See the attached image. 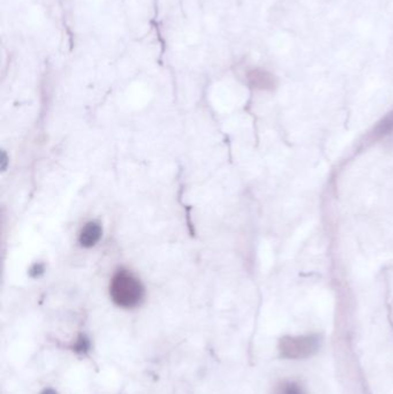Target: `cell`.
<instances>
[{"instance_id": "cell-1", "label": "cell", "mask_w": 393, "mask_h": 394, "mask_svg": "<svg viewBox=\"0 0 393 394\" xmlns=\"http://www.w3.org/2000/svg\"><path fill=\"white\" fill-rule=\"evenodd\" d=\"M146 290L141 280L127 268L114 272L110 282V296L114 304L123 309H133L142 303Z\"/></svg>"}, {"instance_id": "cell-2", "label": "cell", "mask_w": 393, "mask_h": 394, "mask_svg": "<svg viewBox=\"0 0 393 394\" xmlns=\"http://www.w3.org/2000/svg\"><path fill=\"white\" fill-rule=\"evenodd\" d=\"M319 348V338L316 334L284 336L279 342L281 358L303 360L314 355Z\"/></svg>"}, {"instance_id": "cell-3", "label": "cell", "mask_w": 393, "mask_h": 394, "mask_svg": "<svg viewBox=\"0 0 393 394\" xmlns=\"http://www.w3.org/2000/svg\"><path fill=\"white\" fill-rule=\"evenodd\" d=\"M247 80L249 84L255 89L272 90L276 86V80L273 75L264 70L255 68L247 73Z\"/></svg>"}, {"instance_id": "cell-4", "label": "cell", "mask_w": 393, "mask_h": 394, "mask_svg": "<svg viewBox=\"0 0 393 394\" xmlns=\"http://www.w3.org/2000/svg\"><path fill=\"white\" fill-rule=\"evenodd\" d=\"M103 234L101 224L97 222H87L79 236V242L83 248H91L98 244Z\"/></svg>"}, {"instance_id": "cell-5", "label": "cell", "mask_w": 393, "mask_h": 394, "mask_svg": "<svg viewBox=\"0 0 393 394\" xmlns=\"http://www.w3.org/2000/svg\"><path fill=\"white\" fill-rule=\"evenodd\" d=\"M393 132V112L385 116L371 132V141H377Z\"/></svg>"}, {"instance_id": "cell-6", "label": "cell", "mask_w": 393, "mask_h": 394, "mask_svg": "<svg viewBox=\"0 0 393 394\" xmlns=\"http://www.w3.org/2000/svg\"><path fill=\"white\" fill-rule=\"evenodd\" d=\"M273 394H307L299 382L283 380L274 388Z\"/></svg>"}, {"instance_id": "cell-7", "label": "cell", "mask_w": 393, "mask_h": 394, "mask_svg": "<svg viewBox=\"0 0 393 394\" xmlns=\"http://www.w3.org/2000/svg\"><path fill=\"white\" fill-rule=\"evenodd\" d=\"M72 350L78 355H87L91 350V342L86 334H79L75 339L74 344H72Z\"/></svg>"}, {"instance_id": "cell-8", "label": "cell", "mask_w": 393, "mask_h": 394, "mask_svg": "<svg viewBox=\"0 0 393 394\" xmlns=\"http://www.w3.org/2000/svg\"><path fill=\"white\" fill-rule=\"evenodd\" d=\"M30 276H33V278H38L41 274H44V265L43 264H35L34 266L30 268L29 271Z\"/></svg>"}, {"instance_id": "cell-9", "label": "cell", "mask_w": 393, "mask_h": 394, "mask_svg": "<svg viewBox=\"0 0 393 394\" xmlns=\"http://www.w3.org/2000/svg\"><path fill=\"white\" fill-rule=\"evenodd\" d=\"M40 394H59L58 391L52 388H45L43 391H42Z\"/></svg>"}]
</instances>
